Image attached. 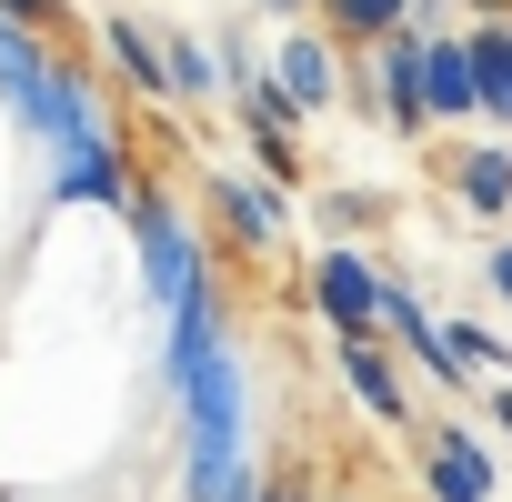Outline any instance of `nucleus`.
<instances>
[{"label":"nucleus","mask_w":512,"mask_h":502,"mask_svg":"<svg viewBox=\"0 0 512 502\" xmlns=\"http://www.w3.org/2000/svg\"><path fill=\"white\" fill-rule=\"evenodd\" d=\"M161 402L181 412V502H221L251 472V412H241L231 332L191 342V352H161Z\"/></svg>","instance_id":"1"},{"label":"nucleus","mask_w":512,"mask_h":502,"mask_svg":"<svg viewBox=\"0 0 512 502\" xmlns=\"http://www.w3.org/2000/svg\"><path fill=\"white\" fill-rule=\"evenodd\" d=\"M121 221H131V251H141V302H151V312H181V302L211 282V241L191 231V211H181L151 171H141V191H131Z\"/></svg>","instance_id":"2"},{"label":"nucleus","mask_w":512,"mask_h":502,"mask_svg":"<svg viewBox=\"0 0 512 502\" xmlns=\"http://www.w3.org/2000/svg\"><path fill=\"white\" fill-rule=\"evenodd\" d=\"M21 131L41 141V161H61V151H91V141H121L131 121H121V101H111V71H101L91 51H61Z\"/></svg>","instance_id":"3"},{"label":"nucleus","mask_w":512,"mask_h":502,"mask_svg":"<svg viewBox=\"0 0 512 502\" xmlns=\"http://www.w3.org/2000/svg\"><path fill=\"white\" fill-rule=\"evenodd\" d=\"M302 302H312V322H322L332 342L392 332V272L372 262L362 241H322V251H312V262H302Z\"/></svg>","instance_id":"4"},{"label":"nucleus","mask_w":512,"mask_h":502,"mask_svg":"<svg viewBox=\"0 0 512 502\" xmlns=\"http://www.w3.org/2000/svg\"><path fill=\"white\" fill-rule=\"evenodd\" d=\"M292 201H302V191H282L272 171H251V161H221V171L201 181L211 241L231 251V262H272V251L292 241Z\"/></svg>","instance_id":"5"},{"label":"nucleus","mask_w":512,"mask_h":502,"mask_svg":"<svg viewBox=\"0 0 512 502\" xmlns=\"http://www.w3.org/2000/svg\"><path fill=\"white\" fill-rule=\"evenodd\" d=\"M412 472H422V502H502L492 422H422L412 432Z\"/></svg>","instance_id":"6"},{"label":"nucleus","mask_w":512,"mask_h":502,"mask_svg":"<svg viewBox=\"0 0 512 502\" xmlns=\"http://www.w3.org/2000/svg\"><path fill=\"white\" fill-rule=\"evenodd\" d=\"M262 61H272V81L302 101V121H322V111L352 101V41H332L322 21H282V41H272Z\"/></svg>","instance_id":"7"},{"label":"nucleus","mask_w":512,"mask_h":502,"mask_svg":"<svg viewBox=\"0 0 512 502\" xmlns=\"http://www.w3.org/2000/svg\"><path fill=\"white\" fill-rule=\"evenodd\" d=\"M41 191H51V211H131V191H141V151H131V131L41 161Z\"/></svg>","instance_id":"8"},{"label":"nucleus","mask_w":512,"mask_h":502,"mask_svg":"<svg viewBox=\"0 0 512 502\" xmlns=\"http://www.w3.org/2000/svg\"><path fill=\"white\" fill-rule=\"evenodd\" d=\"M442 201H452L462 221L502 231V221H512V141H502V131L452 141V151H442Z\"/></svg>","instance_id":"9"},{"label":"nucleus","mask_w":512,"mask_h":502,"mask_svg":"<svg viewBox=\"0 0 512 502\" xmlns=\"http://www.w3.org/2000/svg\"><path fill=\"white\" fill-rule=\"evenodd\" d=\"M91 61L131 91V101H171V31L131 21V11H101L91 21Z\"/></svg>","instance_id":"10"},{"label":"nucleus","mask_w":512,"mask_h":502,"mask_svg":"<svg viewBox=\"0 0 512 502\" xmlns=\"http://www.w3.org/2000/svg\"><path fill=\"white\" fill-rule=\"evenodd\" d=\"M412 362H402V342L392 332H372V342H342V392H352V412L362 422H382V432H422L412 422V382H402Z\"/></svg>","instance_id":"11"},{"label":"nucleus","mask_w":512,"mask_h":502,"mask_svg":"<svg viewBox=\"0 0 512 502\" xmlns=\"http://www.w3.org/2000/svg\"><path fill=\"white\" fill-rule=\"evenodd\" d=\"M372 91H382V121H392V141H432L442 121H432V91H422V31L402 21L392 41H372Z\"/></svg>","instance_id":"12"},{"label":"nucleus","mask_w":512,"mask_h":502,"mask_svg":"<svg viewBox=\"0 0 512 502\" xmlns=\"http://www.w3.org/2000/svg\"><path fill=\"white\" fill-rule=\"evenodd\" d=\"M422 91H432V121H442V131H472V121H482L472 31H422Z\"/></svg>","instance_id":"13"},{"label":"nucleus","mask_w":512,"mask_h":502,"mask_svg":"<svg viewBox=\"0 0 512 502\" xmlns=\"http://www.w3.org/2000/svg\"><path fill=\"white\" fill-rule=\"evenodd\" d=\"M51 61H61V41H51V31H31V21L0 11V101H11V121H31V101H41Z\"/></svg>","instance_id":"14"},{"label":"nucleus","mask_w":512,"mask_h":502,"mask_svg":"<svg viewBox=\"0 0 512 502\" xmlns=\"http://www.w3.org/2000/svg\"><path fill=\"white\" fill-rule=\"evenodd\" d=\"M482 71V131H512V21H462Z\"/></svg>","instance_id":"15"},{"label":"nucleus","mask_w":512,"mask_h":502,"mask_svg":"<svg viewBox=\"0 0 512 502\" xmlns=\"http://www.w3.org/2000/svg\"><path fill=\"white\" fill-rule=\"evenodd\" d=\"M221 91H231L221 41H211V31H171V101H181V111H201V101H221Z\"/></svg>","instance_id":"16"},{"label":"nucleus","mask_w":512,"mask_h":502,"mask_svg":"<svg viewBox=\"0 0 512 502\" xmlns=\"http://www.w3.org/2000/svg\"><path fill=\"white\" fill-rule=\"evenodd\" d=\"M332 41H352V51H372V41H392L402 21H412V0H322V11H312Z\"/></svg>","instance_id":"17"},{"label":"nucleus","mask_w":512,"mask_h":502,"mask_svg":"<svg viewBox=\"0 0 512 502\" xmlns=\"http://www.w3.org/2000/svg\"><path fill=\"white\" fill-rule=\"evenodd\" d=\"M312 221H322V241H372V231H392V191H322Z\"/></svg>","instance_id":"18"},{"label":"nucleus","mask_w":512,"mask_h":502,"mask_svg":"<svg viewBox=\"0 0 512 502\" xmlns=\"http://www.w3.org/2000/svg\"><path fill=\"white\" fill-rule=\"evenodd\" d=\"M442 342H452V362H462V372H472V392H482V382H502V372H512V342H502V332H492V322H482V312H452V322H442Z\"/></svg>","instance_id":"19"},{"label":"nucleus","mask_w":512,"mask_h":502,"mask_svg":"<svg viewBox=\"0 0 512 502\" xmlns=\"http://www.w3.org/2000/svg\"><path fill=\"white\" fill-rule=\"evenodd\" d=\"M251 141V171H272L282 191H302L312 181V151H302V131H241Z\"/></svg>","instance_id":"20"},{"label":"nucleus","mask_w":512,"mask_h":502,"mask_svg":"<svg viewBox=\"0 0 512 502\" xmlns=\"http://www.w3.org/2000/svg\"><path fill=\"white\" fill-rule=\"evenodd\" d=\"M11 21H31V31H51V41H71V0H0Z\"/></svg>","instance_id":"21"},{"label":"nucleus","mask_w":512,"mask_h":502,"mask_svg":"<svg viewBox=\"0 0 512 502\" xmlns=\"http://www.w3.org/2000/svg\"><path fill=\"white\" fill-rule=\"evenodd\" d=\"M482 292L512 312V231H492V251H482Z\"/></svg>","instance_id":"22"},{"label":"nucleus","mask_w":512,"mask_h":502,"mask_svg":"<svg viewBox=\"0 0 512 502\" xmlns=\"http://www.w3.org/2000/svg\"><path fill=\"white\" fill-rule=\"evenodd\" d=\"M482 422H492V442H512V372L482 382Z\"/></svg>","instance_id":"23"},{"label":"nucleus","mask_w":512,"mask_h":502,"mask_svg":"<svg viewBox=\"0 0 512 502\" xmlns=\"http://www.w3.org/2000/svg\"><path fill=\"white\" fill-rule=\"evenodd\" d=\"M251 11H262V21H312L322 0H251Z\"/></svg>","instance_id":"24"},{"label":"nucleus","mask_w":512,"mask_h":502,"mask_svg":"<svg viewBox=\"0 0 512 502\" xmlns=\"http://www.w3.org/2000/svg\"><path fill=\"white\" fill-rule=\"evenodd\" d=\"M262 492H272V472H241V482H231L221 502H262Z\"/></svg>","instance_id":"25"},{"label":"nucleus","mask_w":512,"mask_h":502,"mask_svg":"<svg viewBox=\"0 0 512 502\" xmlns=\"http://www.w3.org/2000/svg\"><path fill=\"white\" fill-rule=\"evenodd\" d=\"M462 21H512V0H462Z\"/></svg>","instance_id":"26"}]
</instances>
